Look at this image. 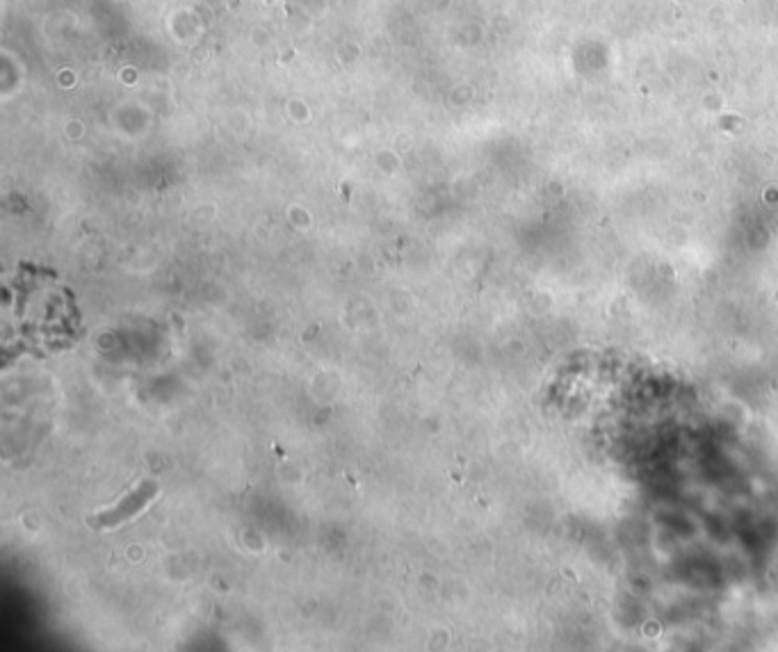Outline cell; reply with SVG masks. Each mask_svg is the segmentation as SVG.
Instances as JSON below:
<instances>
[{
  "label": "cell",
  "mask_w": 778,
  "mask_h": 652,
  "mask_svg": "<svg viewBox=\"0 0 778 652\" xmlns=\"http://www.w3.org/2000/svg\"><path fill=\"white\" fill-rule=\"evenodd\" d=\"M160 493V486L156 479H142L131 493H126L117 504H112L103 511H96L94 516L87 518V525L94 529H114L123 525L126 520H133L153 502Z\"/></svg>",
  "instance_id": "obj_1"
}]
</instances>
